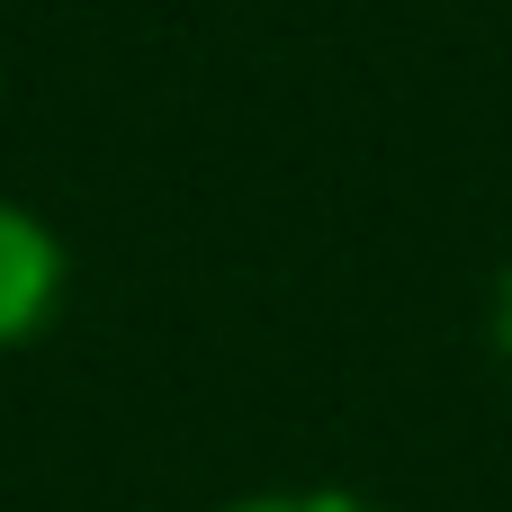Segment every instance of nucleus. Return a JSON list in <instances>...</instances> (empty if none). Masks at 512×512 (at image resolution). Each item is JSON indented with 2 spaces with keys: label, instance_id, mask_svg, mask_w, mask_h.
<instances>
[{
  "label": "nucleus",
  "instance_id": "f257e3e1",
  "mask_svg": "<svg viewBox=\"0 0 512 512\" xmlns=\"http://www.w3.org/2000/svg\"><path fill=\"white\" fill-rule=\"evenodd\" d=\"M63 297V243L45 216L0 198V342H27Z\"/></svg>",
  "mask_w": 512,
  "mask_h": 512
},
{
  "label": "nucleus",
  "instance_id": "f03ea898",
  "mask_svg": "<svg viewBox=\"0 0 512 512\" xmlns=\"http://www.w3.org/2000/svg\"><path fill=\"white\" fill-rule=\"evenodd\" d=\"M225 512H387V504H360V495H333V486H288V495H243Z\"/></svg>",
  "mask_w": 512,
  "mask_h": 512
},
{
  "label": "nucleus",
  "instance_id": "7ed1b4c3",
  "mask_svg": "<svg viewBox=\"0 0 512 512\" xmlns=\"http://www.w3.org/2000/svg\"><path fill=\"white\" fill-rule=\"evenodd\" d=\"M495 351H504V369H512V270H504V288H495Z\"/></svg>",
  "mask_w": 512,
  "mask_h": 512
}]
</instances>
